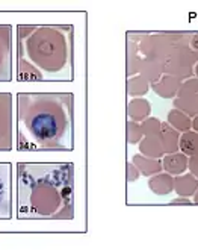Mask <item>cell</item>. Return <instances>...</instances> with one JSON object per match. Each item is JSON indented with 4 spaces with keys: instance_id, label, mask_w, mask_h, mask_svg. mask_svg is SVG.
Returning a JSON list of instances; mask_svg holds the SVG:
<instances>
[{
    "instance_id": "6da1fadb",
    "label": "cell",
    "mask_w": 198,
    "mask_h": 250,
    "mask_svg": "<svg viewBox=\"0 0 198 250\" xmlns=\"http://www.w3.org/2000/svg\"><path fill=\"white\" fill-rule=\"evenodd\" d=\"M70 96L17 94V149H65L70 134Z\"/></svg>"
},
{
    "instance_id": "7a4b0ae2",
    "label": "cell",
    "mask_w": 198,
    "mask_h": 250,
    "mask_svg": "<svg viewBox=\"0 0 198 250\" xmlns=\"http://www.w3.org/2000/svg\"><path fill=\"white\" fill-rule=\"evenodd\" d=\"M71 170L60 164H17V217H53L71 197Z\"/></svg>"
},
{
    "instance_id": "3957f363",
    "label": "cell",
    "mask_w": 198,
    "mask_h": 250,
    "mask_svg": "<svg viewBox=\"0 0 198 250\" xmlns=\"http://www.w3.org/2000/svg\"><path fill=\"white\" fill-rule=\"evenodd\" d=\"M67 27L17 26V81H40L67 65Z\"/></svg>"
},
{
    "instance_id": "277c9868",
    "label": "cell",
    "mask_w": 198,
    "mask_h": 250,
    "mask_svg": "<svg viewBox=\"0 0 198 250\" xmlns=\"http://www.w3.org/2000/svg\"><path fill=\"white\" fill-rule=\"evenodd\" d=\"M14 147V99L11 93H0V152Z\"/></svg>"
},
{
    "instance_id": "5b68a950",
    "label": "cell",
    "mask_w": 198,
    "mask_h": 250,
    "mask_svg": "<svg viewBox=\"0 0 198 250\" xmlns=\"http://www.w3.org/2000/svg\"><path fill=\"white\" fill-rule=\"evenodd\" d=\"M12 78V26L0 24V82H11Z\"/></svg>"
},
{
    "instance_id": "8992f818",
    "label": "cell",
    "mask_w": 198,
    "mask_h": 250,
    "mask_svg": "<svg viewBox=\"0 0 198 250\" xmlns=\"http://www.w3.org/2000/svg\"><path fill=\"white\" fill-rule=\"evenodd\" d=\"M12 217V166L0 163V220Z\"/></svg>"
}]
</instances>
